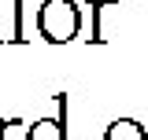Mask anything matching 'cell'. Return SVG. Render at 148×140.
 Listing matches in <instances>:
<instances>
[{
  "mask_svg": "<svg viewBox=\"0 0 148 140\" xmlns=\"http://www.w3.org/2000/svg\"><path fill=\"white\" fill-rule=\"evenodd\" d=\"M37 30L48 44H67L82 30V11L74 0H45L37 7Z\"/></svg>",
  "mask_w": 148,
  "mask_h": 140,
  "instance_id": "1",
  "label": "cell"
},
{
  "mask_svg": "<svg viewBox=\"0 0 148 140\" xmlns=\"http://www.w3.org/2000/svg\"><path fill=\"white\" fill-rule=\"evenodd\" d=\"M26 140H67V122H63V111H59V118H37V122L30 125Z\"/></svg>",
  "mask_w": 148,
  "mask_h": 140,
  "instance_id": "2",
  "label": "cell"
},
{
  "mask_svg": "<svg viewBox=\"0 0 148 140\" xmlns=\"http://www.w3.org/2000/svg\"><path fill=\"white\" fill-rule=\"evenodd\" d=\"M104 140H148V129L137 118H115L104 129Z\"/></svg>",
  "mask_w": 148,
  "mask_h": 140,
  "instance_id": "3",
  "label": "cell"
},
{
  "mask_svg": "<svg viewBox=\"0 0 148 140\" xmlns=\"http://www.w3.org/2000/svg\"><path fill=\"white\" fill-rule=\"evenodd\" d=\"M115 0H89V15H92V37L89 41H104V26H100V18H104V7H111Z\"/></svg>",
  "mask_w": 148,
  "mask_h": 140,
  "instance_id": "4",
  "label": "cell"
}]
</instances>
